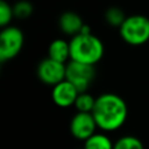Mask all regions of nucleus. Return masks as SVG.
Masks as SVG:
<instances>
[{"instance_id":"1","label":"nucleus","mask_w":149,"mask_h":149,"mask_svg":"<svg viewBox=\"0 0 149 149\" xmlns=\"http://www.w3.org/2000/svg\"><path fill=\"white\" fill-rule=\"evenodd\" d=\"M92 115L99 129L113 132L126 122L128 115L127 104L115 93H102L95 100Z\"/></svg>"},{"instance_id":"2","label":"nucleus","mask_w":149,"mask_h":149,"mask_svg":"<svg viewBox=\"0 0 149 149\" xmlns=\"http://www.w3.org/2000/svg\"><path fill=\"white\" fill-rule=\"evenodd\" d=\"M104 44L93 34H78L70 41V61L94 65L104 56Z\"/></svg>"},{"instance_id":"3","label":"nucleus","mask_w":149,"mask_h":149,"mask_svg":"<svg viewBox=\"0 0 149 149\" xmlns=\"http://www.w3.org/2000/svg\"><path fill=\"white\" fill-rule=\"evenodd\" d=\"M122 40L130 45H142L149 41V19L144 15L126 17L119 28Z\"/></svg>"},{"instance_id":"4","label":"nucleus","mask_w":149,"mask_h":149,"mask_svg":"<svg viewBox=\"0 0 149 149\" xmlns=\"http://www.w3.org/2000/svg\"><path fill=\"white\" fill-rule=\"evenodd\" d=\"M95 77L94 65L79 63L76 61H69L66 63V76L65 79L69 80L79 93L86 92Z\"/></svg>"},{"instance_id":"5","label":"nucleus","mask_w":149,"mask_h":149,"mask_svg":"<svg viewBox=\"0 0 149 149\" xmlns=\"http://www.w3.org/2000/svg\"><path fill=\"white\" fill-rule=\"evenodd\" d=\"M23 47V34L17 27L7 26L0 33V61L16 57Z\"/></svg>"},{"instance_id":"6","label":"nucleus","mask_w":149,"mask_h":149,"mask_svg":"<svg viewBox=\"0 0 149 149\" xmlns=\"http://www.w3.org/2000/svg\"><path fill=\"white\" fill-rule=\"evenodd\" d=\"M38 79L49 86H55L58 83L65 80L66 76V64L54 61L49 57L42 59L36 70Z\"/></svg>"},{"instance_id":"7","label":"nucleus","mask_w":149,"mask_h":149,"mask_svg":"<svg viewBox=\"0 0 149 149\" xmlns=\"http://www.w3.org/2000/svg\"><path fill=\"white\" fill-rule=\"evenodd\" d=\"M97 122L92 113L77 112L70 121V133L71 135L80 141H86L97 132Z\"/></svg>"},{"instance_id":"8","label":"nucleus","mask_w":149,"mask_h":149,"mask_svg":"<svg viewBox=\"0 0 149 149\" xmlns=\"http://www.w3.org/2000/svg\"><path fill=\"white\" fill-rule=\"evenodd\" d=\"M78 94H79V91L66 79L52 86V90H51L52 101L55 102L56 106L62 108L73 106Z\"/></svg>"},{"instance_id":"9","label":"nucleus","mask_w":149,"mask_h":149,"mask_svg":"<svg viewBox=\"0 0 149 149\" xmlns=\"http://www.w3.org/2000/svg\"><path fill=\"white\" fill-rule=\"evenodd\" d=\"M61 30L66 35L76 36L80 33L83 26L85 24L81 17L74 12H65L61 15L58 21Z\"/></svg>"},{"instance_id":"10","label":"nucleus","mask_w":149,"mask_h":149,"mask_svg":"<svg viewBox=\"0 0 149 149\" xmlns=\"http://www.w3.org/2000/svg\"><path fill=\"white\" fill-rule=\"evenodd\" d=\"M48 57L65 64L70 59V42H66L63 38L54 40L48 49Z\"/></svg>"},{"instance_id":"11","label":"nucleus","mask_w":149,"mask_h":149,"mask_svg":"<svg viewBox=\"0 0 149 149\" xmlns=\"http://www.w3.org/2000/svg\"><path fill=\"white\" fill-rule=\"evenodd\" d=\"M114 143L104 133H95L84 141V149H113Z\"/></svg>"},{"instance_id":"12","label":"nucleus","mask_w":149,"mask_h":149,"mask_svg":"<svg viewBox=\"0 0 149 149\" xmlns=\"http://www.w3.org/2000/svg\"><path fill=\"white\" fill-rule=\"evenodd\" d=\"M95 100H97V98H94L92 94H90L87 92H83V93L78 94L73 106L76 107L77 112L92 113L94 105H95Z\"/></svg>"},{"instance_id":"13","label":"nucleus","mask_w":149,"mask_h":149,"mask_svg":"<svg viewBox=\"0 0 149 149\" xmlns=\"http://www.w3.org/2000/svg\"><path fill=\"white\" fill-rule=\"evenodd\" d=\"M113 149H144L140 139L132 135H125L114 142Z\"/></svg>"},{"instance_id":"14","label":"nucleus","mask_w":149,"mask_h":149,"mask_svg":"<svg viewBox=\"0 0 149 149\" xmlns=\"http://www.w3.org/2000/svg\"><path fill=\"white\" fill-rule=\"evenodd\" d=\"M105 19L107 21L108 24L113 26V27H119L123 23V21L126 20V16L123 14V12L118 8V7H111L106 10L105 13Z\"/></svg>"},{"instance_id":"15","label":"nucleus","mask_w":149,"mask_h":149,"mask_svg":"<svg viewBox=\"0 0 149 149\" xmlns=\"http://www.w3.org/2000/svg\"><path fill=\"white\" fill-rule=\"evenodd\" d=\"M13 12H14V16L17 19H27L33 13V6L30 2L22 0L13 6Z\"/></svg>"},{"instance_id":"16","label":"nucleus","mask_w":149,"mask_h":149,"mask_svg":"<svg viewBox=\"0 0 149 149\" xmlns=\"http://www.w3.org/2000/svg\"><path fill=\"white\" fill-rule=\"evenodd\" d=\"M13 16H14L13 7L5 0H1L0 1V26L2 28L7 27L12 21Z\"/></svg>"}]
</instances>
